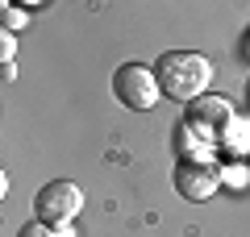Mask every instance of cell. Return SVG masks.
<instances>
[{"label": "cell", "instance_id": "cell-2", "mask_svg": "<svg viewBox=\"0 0 250 237\" xmlns=\"http://www.w3.org/2000/svg\"><path fill=\"white\" fill-rule=\"evenodd\" d=\"M113 92L125 108H134V113H150L154 104L163 100V88H159V75L154 67L146 62H121L113 71Z\"/></svg>", "mask_w": 250, "mask_h": 237}, {"label": "cell", "instance_id": "cell-6", "mask_svg": "<svg viewBox=\"0 0 250 237\" xmlns=\"http://www.w3.org/2000/svg\"><path fill=\"white\" fill-rule=\"evenodd\" d=\"M217 154L229 158V162H233V158H242V154L250 158V121H238V117H233V125L217 138Z\"/></svg>", "mask_w": 250, "mask_h": 237}, {"label": "cell", "instance_id": "cell-3", "mask_svg": "<svg viewBox=\"0 0 250 237\" xmlns=\"http://www.w3.org/2000/svg\"><path fill=\"white\" fill-rule=\"evenodd\" d=\"M80 208H83V192H80V183H71V179H54V183H46L42 192L34 196L38 220L50 225V229L75 220V217H80Z\"/></svg>", "mask_w": 250, "mask_h": 237}, {"label": "cell", "instance_id": "cell-4", "mask_svg": "<svg viewBox=\"0 0 250 237\" xmlns=\"http://www.w3.org/2000/svg\"><path fill=\"white\" fill-rule=\"evenodd\" d=\"M171 183H175V192L184 196V200L205 204V200H213L217 187H221V162H213V158H179Z\"/></svg>", "mask_w": 250, "mask_h": 237}, {"label": "cell", "instance_id": "cell-12", "mask_svg": "<svg viewBox=\"0 0 250 237\" xmlns=\"http://www.w3.org/2000/svg\"><path fill=\"white\" fill-rule=\"evenodd\" d=\"M246 54H250V34H246Z\"/></svg>", "mask_w": 250, "mask_h": 237}, {"label": "cell", "instance_id": "cell-13", "mask_svg": "<svg viewBox=\"0 0 250 237\" xmlns=\"http://www.w3.org/2000/svg\"><path fill=\"white\" fill-rule=\"evenodd\" d=\"M246 96H250V92H246Z\"/></svg>", "mask_w": 250, "mask_h": 237}, {"label": "cell", "instance_id": "cell-9", "mask_svg": "<svg viewBox=\"0 0 250 237\" xmlns=\"http://www.w3.org/2000/svg\"><path fill=\"white\" fill-rule=\"evenodd\" d=\"M17 237H54V229L50 225H42V220H34V225H21V233Z\"/></svg>", "mask_w": 250, "mask_h": 237}, {"label": "cell", "instance_id": "cell-1", "mask_svg": "<svg viewBox=\"0 0 250 237\" xmlns=\"http://www.w3.org/2000/svg\"><path fill=\"white\" fill-rule=\"evenodd\" d=\"M154 75H159L163 96L171 100H200L208 92V79H213V62L196 50H167L154 62Z\"/></svg>", "mask_w": 250, "mask_h": 237}, {"label": "cell", "instance_id": "cell-10", "mask_svg": "<svg viewBox=\"0 0 250 237\" xmlns=\"http://www.w3.org/2000/svg\"><path fill=\"white\" fill-rule=\"evenodd\" d=\"M0 54H4V62H9L13 54H17V42H13V34H9V29L0 34Z\"/></svg>", "mask_w": 250, "mask_h": 237}, {"label": "cell", "instance_id": "cell-11", "mask_svg": "<svg viewBox=\"0 0 250 237\" xmlns=\"http://www.w3.org/2000/svg\"><path fill=\"white\" fill-rule=\"evenodd\" d=\"M54 237H75V233H71V229H67V225H59V233H54Z\"/></svg>", "mask_w": 250, "mask_h": 237}, {"label": "cell", "instance_id": "cell-8", "mask_svg": "<svg viewBox=\"0 0 250 237\" xmlns=\"http://www.w3.org/2000/svg\"><path fill=\"white\" fill-rule=\"evenodd\" d=\"M0 17H4V29H21L25 25V9H17V4H0Z\"/></svg>", "mask_w": 250, "mask_h": 237}, {"label": "cell", "instance_id": "cell-5", "mask_svg": "<svg viewBox=\"0 0 250 237\" xmlns=\"http://www.w3.org/2000/svg\"><path fill=\"white\" fill-rule=\"evenodd\" d=\"M184 125H188V129H196L200 138L213 146V154H217V138H221V133L233 125V104H229L225 96H213V92H205L200 100H192V104H188Z\"/></svg>", "mask_w": 250, "mask_h": 237}, {"label": "cell", "instance_id": "cell-7", "mask_svg": "<svg viewBox=\"0 0 250 237\" xmlns=\"http://www.w3.org/2000/svg\"><path fill=\"white\" fill-rule=\"evenodd\" d=\"M221 183H229V187H246V183H250V167L221 158Z\"/></svg>", "mask_w": 250, "mask_h": 237}]
</instances>
